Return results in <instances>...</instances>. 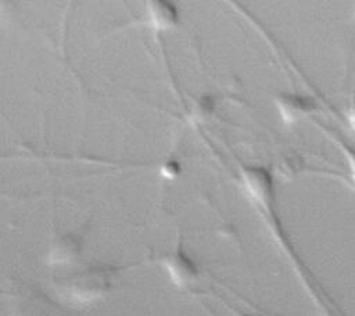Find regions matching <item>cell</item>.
I'll use <instances>...</instances> for the list:
<instances>
[{"instance_id":"1","label":"cell","mask_w":355,"mask_h":316,"mask_svg":"<svg viewBox=\"0 0 355 316\" xmlns=\"http://www.w3.org/2000/svg\"><path fill=\"white\" fill-rule=\"evenodd\" d=\"M111 267L89 266L57 280L55 291L72 305H90L107 295L111 288Z\"/></svg>"},{"instance_id":"2","label":"cell","mask_w":355,"mask_h":316,"mask_svg":"<svg viewBox=\"0 0 355 316\" xmlns=\"http://www.w3.org/2000/svg\"><path fill=\"white\" fill-rule=\"evenodd\" d=\"M161 265L166 272L169 280L180 288H186L194 284L200 274L196 262L190 258V255H187V252L182 247H178L172 252L166 254L162 258Z\"/></svg>"},{"instance_id":"3","label":"cell","mask_w":355,"mask_h":316,"mask_svg":"<svg viewBox=\"0 0 355 316\" xmlns=\"http://www.w3.org/2000/svg\"><path fill=\"white\" fill-rule=\"evenodd\" d=\"M241 184L250 198L258 204H268L273 193V180L269 170L259 165L241 169Z\"/></svg>"},{"instance_id":"4","label":"cell","mask_w":355,"mask_h":316,"mask_svg":"<svg viewBox=\"0 0 355 316\" xmlns=\"http://www.w3.org/2000/svg\"><path fill=\"white\" fill-rule=\"evenodd\" d=\"M276 108L284 123L293 125L311 114L316 108V103L302 94L280 93L276 97Z\"/></svg>"},{"instance_id":"5","label":"cell","mask_w":355,"mask_h":316,"mask_svg":"<svg viewBox=\"0 0 355 316\" xmlns=\"http://www.w3.org/2000/svg\"><path fill=\"white\" fill-rule=\"evenodd\" d=\"M82 249V241L75 234H62L55 238L46 252V263L51 267L72 265Z\"/></svg>"},{"instance_id":"6","label":"cell","mask_w":355,"mask_h":316,"mask_svg":"<svg viewBox=\"0 0 355 316\" xmlns=\"http://www.w3.org/2000/svg\"><path fill=\"white\" fill-rule=\"evenodd\" d=\"M147 18L157 30H168L178 22L179 12L171 1L153 0L147 3Z\"/></svg>"},{"instance_id":"7","label":"cell","mask_w":355,"mask_h":316,"mask_svg":"<svg viewBox=\"0 0 355 316\" xmlns=\"http://www.w3.org/2000/svg\"><path fill=\"white\" fill-rule=\"evenodd\" d=\"M215 109V100L212 96L209 94H201L197 101L193 104V107L190 108L189 116L193 122L196 123H201L208 121L209 116H212Z\"/></svg>"},{"instance_id":"8","label":"cell","mask_w":355,"mask_h":316,"mask_svg":"<svg viewBox=\"0 0 355 316\" xmlns=\"http://www.w3.org/2000/svg\"><path fill=\"white\" fill-rule=\"evenodd\" d=\"M179 173H180V165L178 161H166L159 168V175L168 180L176 179Z\"/></svg>"},{"instance_id":"9","label":"cell","mask_w":355,"mask_h":316,"mask_svg":"<svg viewBox=\"0 0 355 316\" xmlns=\"http://www.w3.org/2000/svg\"><path fill=\"white\" fill-rule=\"evenodd\" d=\"M344 154L347 155L348 158V162H349V168H351V173H352V177L355 180V148L344 144Z\"/></svg>"},{"instance_id":"10","label":"cell","mask_w":355,"mask_h":316,"mask_svg":"<svg viewBox=\"0 0 355 316\" xmlns=\"http://www.w3.org/2000/svg\"><path fill=\"white\" fill-rule=\"evenodd\" d=\"M347 119L349 126L355 130V101H352V104L349 105L348 111H347Z\"/></svg>"},{"instance_id":"11","label":"cell","mask_w":355,"mask_h":316,"mask_svg":"<svg viewBox=\"0 0 355 316\" xmlns=\"http://www.w3.org/2000/svg\"><path fill=\"white\" fill-rule=\"evenodd\" d=\"M239 316H255V315H250V313H240Z\"/></svg>"}]
</instances>
